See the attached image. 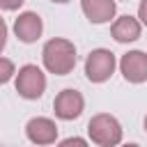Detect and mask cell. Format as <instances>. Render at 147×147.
<instances>
[{
	"label": "cell",
	"mask_w": 147,
	"mask_h": 147,
	"mask_svg": "<svg viewBox=\"0 0 147 147\" xmlns=\"http://www.w3.org/2000/svg\"><path fill=\"white\" fill-rule=\"evenodd\" d=\"M87 136L94 145L113 147L122 142V124L117 122V117L108 113H99L87 122Z\"/></svg>",
	"instance_id": "obj_2"
},
{
	"label": "cell",
	"mask_w": 147,
	"mask_h": 147,
	"mask_svg": "<svg viewBox=\"0 0 147 147\" xmlns=\"http://www.w3.org/2000/svg\"><path fill=\"white\" fill-rule=\"evenodd\" d=\"M119 71L124 80L129 83H145L147 80V53L142 51H129L119 60Z\"/></svg>",
	"instance_id": "obj_6"
},
{
	"label": "cell",
	"mask_w": 147,
	"mask_h": 147,
	"mask_svg": "<svg viewBox=\"0 0 147 147\" xmlns=\"http://www.w3.org/2000/svg\"><path fill=\"white\" fill-rule=\"evenodd\" d=\"M14 74H16L14 62H11V60H7V57H0V85H5Z\"/></svg>",
	"instance_id": "obj_11"
},
{
	"label": "cell",
	"mask_w": 147,
	"mask_h": 147,
	"mask_svg": "<svg viewBox=\"0 0 147 147\" xmlns=\"http://www.w3.org/2000/svg\"><path fill=\"white\" fill-rule=\"evenodd\" d=\"M115 53L108 48H94L85 60V76L90 83H106L115 71Z\"/></svg>",
	"instance_id": "obj_3"
},
{
	"label": "cell",
	"mask_w": 147,
	"mask_h": 147,
	"mask_svg": "<svg viewBox=\"0 0 147 147\" xmlns=\"http://www.w3.org/2000/svg\"><path fill=\"white\" fill-rule=\"evenodd\" d=\"M83 14L87 16L90 23H108L110 18H115L117 5L115 0H80Z\"/></svg>",
	"instance_id": "obj_9"
},
{
	"label": "cell",
	"mask_w": 147,
	"mask_h": 147,
	"mask_svg": "<svg viewBox=\"0 0 147 147\" xmlns=\"http://www.w3.org/2000/svg\"><path fill=\"white\" fill-rule=\"evenodd\" d=\"M138 18H140L142 25H147V0H140V5H138Z\"/></svg>",
	"instance_id": "obj_13"
},
{
	"label": "cell",
	"mask_w": 147,
	"mask_h": 147,
	"mask_svg": "<svg viewBox=\"0 0 147 147\" xmlns=\"http://www.w3.org/2000/svg\"><path fill=\"white\" fill-rule=\"evenodd\" d=\"M60 145H62V147H69V145H80V147H85L87 142H85L83 138H67V140H62Z\"/></svg>",
	"instance_id": "obj_15"
},
{
	"label": "cell",
	"mask_w": 147,
	"mask_h": 147,
	"mask_svg": "<svg viewBox=\"0 0 147 147\" xmlns=\"http://www.w3.org/2000/svg\"><path fill=\"white\" fill-rule=\"evenodd\" d=\"M14 32L16 37L23 41V44H34L41 32H44V23H41V16L34 14V11H23L18 14V18L14 21Z\"/></svg>",
	"instance_id": "obj_8"
},
{
	"label": "cell",
	"mask_w": 147,
	"mask_h": 147,
	"mask_svg": "<svg viewBox=\"0 0 147 147\" xmlns=\"http://www.w3.org/2000/svg\"><path fill=\"white\" fill-rule=\"evenodd\" d=\"M53 2H60V5H64V2H69V0H53Z\"/></svg>",
	"instance_id": "obj_16"
},
{
	"label": "cell",
	"mask_w": 147,
	"mask_h": 147,
	"mask_svg": "<svg viewBox=\"0 0 147 147\" xmlns=\"http://www.w3.org/2000/svg\"><path fill=\"white\" fill-rule=\"evenodd\" d=\"M5 44H7V23H5V18L0 16V51L5 48Z\"/></svg>",
	"instance_id": "obj_14"
},
{
	"label": "cell",
	"mask_w": 147,
	"mask_h": 147,
	"mask_svg": "<svg viewBox=\"0 0 147 147\" xmlns=\"http://www.w3.org/2000/svg\"><path fill=\"white\" fill-rule=\"evenodd\" d=\"M83 108H85V99H83V94H80L78 90H62V92L55 96V101H53L55 117H60V119H64V122L80 117Z\"/></svg>",
	"instance_id": "obj_5"
},
{
	"label": "cell",
	"mask_w": 147,
	"mask_h": 147,
	"mask_svg": "<svg viewBox=\"0 0 147 147\" xmlns=\"http://www.w3.org/2000/svg\"><path fill=\"white\" fill-rule=\"evenodd\" d=\"M25 136L34 145H53L57 140V124L48 117H32L25 124Z\"/></svg>",
	"instance_id": "obj_7"
},
{
	"label": "cell",
	"mask_w": 147,
	"mask_h": 147,
	"mask_svg": "<svg viewBox=\"0 0 147 147\" xmlns=\"http://www.w3.org/2000/svg\"><path fill=\"white\" fill-rule=\"evenodd\" d=\"M25 0H0V9H7V11H14L23 5Z\"/></svg>",
	"instance_id": "obj_12"
},
{
	"label": "cell",
	"mask_w": 147,
	"mask_h": 147,
	"mask_svg": "<svg viewBox=\"0 0 147 147\" xmlns=\"http://www.w3.org/2000/svg\"><path fill=\"white\" fill-rule=\"evenodd\" d=\"M140 21L133 18V16H119L113 25H110V34L115 41L119 44H129V41H136L140 37Z\"/></svg>",
	"instance_id": "obj_10"
},
{
	"label": "cell",
	"mask_w": 147,
	"mask_h": 147,
	"mask_svg": "<svg viewBox=\"0 0 147 147\" xmlns=\"http://www.w3.org/2000/svg\"><path fill=\"white\" fill-rule=\"evenodd\" d=\"M46 90V76L44 71L37 67V64H25L18 69L16 74V92L23 96V99H39Z\"/></svg>",
	"instance_id": "obj_4"
},
{
	"label": "cell",
	"mask_w": 147,
	"mask_h": 147,
	"mask_svg": "<svg viewBox=\"0 0 147 147\" xmlns=\"http://www.w3.org/2000/svg\"><path fill=\"white\" fill-rule=\"evenodd\" d=\"M145 131H147V117H145Z\"/></svg>",
	"instance_id": "obj_17"
},
{
	"label": "cell",
	"mask_w": 147,
	"mask_h": 147,
	"mask_svg": "<svg viewBox=\"0 0 147 147\" xmlns=\"http://www.w3.org/2000/svg\"><path fill=\"white\" fill-rule=\"evenodd\" d=\"M41 60H44V67L55 74V76H67L74 71L76 67V46L69 41V39H62V37H55V39H48L44 44V51H41Z\"/></svg>",
	"instance_id": "obj_1"
}]
</instances>
